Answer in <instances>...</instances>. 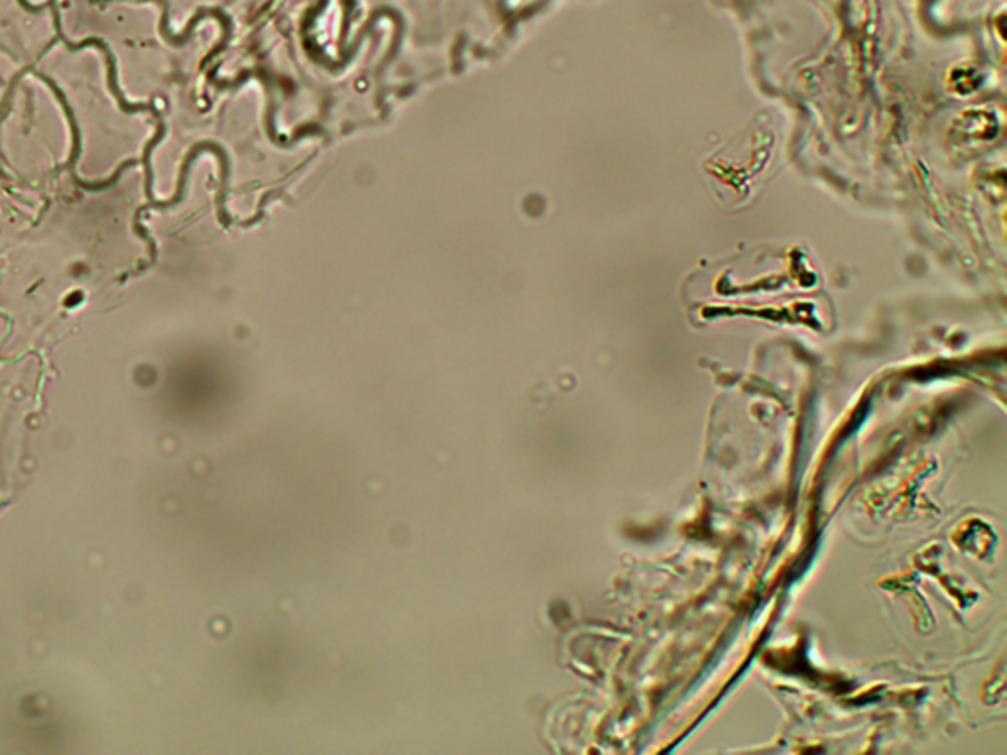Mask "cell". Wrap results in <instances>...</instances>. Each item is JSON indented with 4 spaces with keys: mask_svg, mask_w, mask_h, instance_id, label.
Returning a JSON list of instances; mask_svg holds the SVG:
<instances>
[{
    "mask_svg": "<svg viewBox=\"0 0 1007 755\" xmlns=\"http://www.w3.org/2000/svg\"><path fill=\"white\" fill-rule=\"evenodd\" d=\"M18 4H20V6H22V8H24V10H28V12H32V14H40V12H44V10H46V8H50V0H46V2H42V4H38V6H36V4H30V2H28V0H18Z\"/></svg>",
    "mask_w": 1007,
    "mask_h": 755,
    "instance_id": "3957f363",
    "label": "cell"
},
{
    "mask_svg": "<svg viewBox=\"0 0 1007 755\" xmlns=\"http://www.w3.org/2000/svg\"><path fill=\"white\" fill-rule=\"evenodd\" d=\"M38 77H40V79H42L44 83H48V85H50V87L54 89V93L58 95V99H60V103L61 105H63V109H65V115H67V118H69V124H71V132H73V150H71V158H69V164H67V168H69V170H73V166H75V164H77V160H79V152H81V136H79V126H77V122H75V117H73V111H71V107L67 105V101H65V97H63V93H61L60 87H58V85L54 83V79H52V77H48V75H42V73H38Z\"/></svg>",
    "mask_w": 1007,
    "mask_h": 755,
    "instance_id": "6da1fadb",
    "label": "cell"
},
{
    "mask_svg": "<svg viewBox=\"0 0 1007 755\" xmlns=\"http://www.w3.org/2000/svg\"><path fill=\"white\" fill-rule=\"evenodd\" d=\"M948 83L956 93L968 95L978 87V75L972 69H954L948 75Z\"/></svg>",
    "mask_w": 1007,
    "mask_h": 755,
    "instance_id": "7a4b0ae2",
    "label": "cell"
}]
</instances>
